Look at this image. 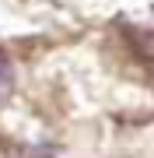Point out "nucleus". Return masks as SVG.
<instances>
[{
  "mask_svg": "<svg viewBox=\"0 0 154 158\" xmlns=\"http://www.w3.org/2000/svg\"><path fill=\"white\" fill-rule=\"evenodd\" d=\"M11 88H14V67H11V60H7V53L0 49V98L11 95Z\"/></svg>",
  "mask_w": 154,
  "mask_h": 158,
  "instance_id": "f257e3e1",
  "label": "nucleus"
},
{
  "mask_svg": "<svg viewBox=\"0 0 154 158\" xmlns=\"http://www.w3.org/2000/svg\"><path fill=\"white\" fill-rule=\"evenodd\" d=\"M147 77H151V88H154V63H151V74H147Z\"/></svg>",
  "mask_w": 154,
  "mask_h": 158,
  "instance_id": "f03ea898",
  "label": "nucleus"
},
{
  "mask_svg": "<svg viewBox=\"0 0 154 158\" xmlns=\"http://www.w3.org/2000/svg\"><path fill=\"white\" fill-rule=\"evenodd\" d=\"M0 158H4V144H0Z\"/></svg>",
  "mask_w": 154,
  "mask_h": 158,
  "instance_id": "7ed1b4c3",
  "label": "nucleus"
}]
</instances>
